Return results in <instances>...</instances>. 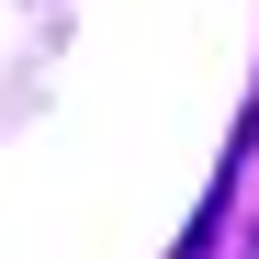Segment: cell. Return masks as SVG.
Returning a JSON list of instances; mask_svg holds the SVG:
<instances>
[{
	"mask_svg": "<svg viewBox=\"0 0 259 259\" xmlns=\"http://www.w3.org/2000/svg\"><path fill=\"white\" fill-rule=\"evenodd\" d=\"M248 147H259V102L237 113V136H226V169H214V192H203V214H192V237L169 248V259H203L214 237H226V203H237V181H248Z\"/></svg>",
	"mask_w": 259,
	"mask_h": 259,
	"instance_id": "obj_1",
	"label": "cell"
},
{
	"mask_svg": "<svg viewBox=\"0 0 259 259\" xmlns=\"http://www.w3.org/2000/svg\"><path fill=\"white\" fill-rule=\"evenodd\" d=\"M248 259H259V226H248Z\"/></svg>",
	"mask_w": 259,
	"mask_h": 259,
	"instance_id": "obj_2",
	"label": "cell"
}]
</instances>
